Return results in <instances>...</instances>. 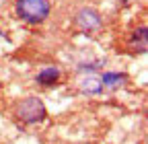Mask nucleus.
Wrapping results in <instances>:
<instances>
[{
	"instance_id": "f257e3e1",
	"label": "nucleus",
	"mask_w": 148,
	"mask_h": 144,
	"mask_svg": "<svg viewBox=\"0 0 148 144\" xmlns=\"http://www.w3.org/2000/svg\"><path fill=\"white\" fill-rule=\"evenodd\" d=\"M14 117L25 123V125H35V123H41L45 117H47V109H45V103L35 97V95H29L25 99H21L14 107Z\"/></svg>"
},
{
	"instance_id": "f03ea898",
	"label": "nucleus",
	"mask_w": 148,
	"mask_h": 144,
	"mask_svg": "<svg viewBox=\"0 0 148 144\" xmlns=\"http://www.w3.org/2000/svg\"><path fill=\"white\" fill-rule=\"evenodd\" d=\"M14 12H16L18 19L25 21V23L39 25L49 16L51 4H49V0H16Z\"/></svg>"
},
{
	"instance_id": "7ed1b4c3",
	"label": "nucleus",
	"mask_w": 148,
	"mask_h": 144,
	"mask_svg": "<svg viewBox=\"0 0 148 144\" xmlns=\"http://www.w3.org/2000/svg\"><path fill=\"white\" fill-rule=\"evenodd\" d=\"M74 25H76L78 31L82 33H95L103 27V16L97 8L92 6H82L76 10V14H74Z\"/></svg>"
},
{
	"instance_id": "20e7f679",
	"label": "nucleus",
	"mask_w": 148,
	"mask_h": 144,
	"mask_svg": "<svg viewBox=\"0 0 148 144\" xmlns=\"http://www.w3.org/2000/svg\"><path fill=\"white\" fill-rule=\"evenodd\" d=\"M78 88L84 93V95H99L103 91V84H101V76H95L92 72L84 74L80 80H78Z\"/></svg>"
},
{
	"instance_id": "39448f33",
	"label": "nucleus",
	"mask_w": 148,
	"mask_h": 144,
	"mask_svg": "<svg viewBox=\"0 0 148 144\" xmlns=\"http://www.w3.org/2000/svg\"><path fill=\"white\" fill-rule=\"evenodd\" d=\"M58 80H60V68H56V66H47V68L39 70V72H37V76H35V82L41 84V86L58 84Z\"/></svg>"
},
{
	"instance_id": "423d86ee",
	"label": "nucleus",
	"mask_w": 148,
	"mask_h": 144,
	"mask_svg": "<svg viewBox=\"0 0 148 144\" xmlns=\"http://www.w3.org/2000/svg\"><path fill=\"white\" fill-rule=\"evenodd\" d=\"M127 80V74H123V72H105V74L101 76V84L103 88H111V91H117V88H121Z\"/></svg>"
},
{
	"instance_id": "0eeeda50",
	"label": "nucleus",
	"mask_w": 148,
	"mask_h": 144,
	"mask_svg": "<svg viewBox=\"0 0 148 144\" xmlns=\"http://www.w3.org/2000/svg\"><path fill=\"white\" fill-rule=\"evenodd\" d=\"M127 43H130V47L134 51H146V47H148V31H146V27L136 29Z\"/></svg>"
},
{
	"instance_id": "6e6552de",
	"label": "nucleus",
	"mask_w": 148,
	"mask_h": 144,
	"mask_svg": "<svg viewBox=\"0 0 148 144\" xmlns=\"http://www.w3.org/2000/svg\"><path fill=\"white\" fill-rule=\"evenodd\" d=\"M125 2H127V0H125Z\"/></svg>"
}]
</instances>
